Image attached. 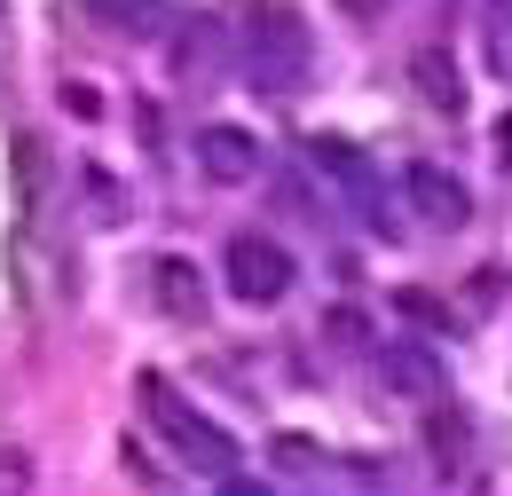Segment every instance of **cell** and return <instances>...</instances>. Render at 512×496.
<instances>
[{
	"instance_id": "6da1fadb",
	"label": "cell",
	"mask_w": 512,
	"mask_h": 496,
	"mask_svg": "<svg viewBox=\"0 0 512 496\" xmlns=\"http://www.w3.org/2000/svg\"><path fill=\"white\" fill-rule=\"evenodd\" d=\"M134 386H142V410H150V426L174 441V449L190 457L197 473H213V481H229V473H237V441L221 434L205 410H190V402H182V394H174V386H166L158 371H142Z\"/></svg>"
},
{
	"instance_id": "7a4b0ae2",
	"label": "cell",
	"mask_w": 512,
	"mask_h": 496,
	"mask_svg": "<svg viewBox=\"0 0 512 496\" xmlns=\"http://www.w3.org/2000/svg\"><path fill=\"white\" fill-rule=\"evenodd\" d=\"M245 71H253V87H268V95H292L308 79V24L284 0H268V8L245 16Z\"/></svg>"
},
{
	"instance_id": "3957f363",
	"label": "cell",
	"mask_w": 512,
	"mask_h": 496,
	"mask_svg": "<svg viewBox=\"0 0 512 496\" xmlns=\"http://www.w3.org/2000/svg\"><path fill=\"white\" fill-rule=\"evenodd\" d=\"M292 276H300V268H292V252L276 245V237H253V229L229 237V292H237L245 308H276V300L292 292Z\"/></svg>"
},
{
	"instance_id": "277c9868",
	"label": "cell",
	"mask_w": 512,
	"mask_h": 496,
	"mask_svg": "<svg viewBox=\"0 0 512 496\" xmlns=\"http://www.w3.org/2000/svg\"><path fill=\"white\" fill-rule=\"evenodd\" d=\"M402 189H410V205H418L434 229H465V221H473L465 182H457V174H442V166H410V174H402Z\"/></svg>"
},
{
	"instance_id": "5b68a950",
	"label": "cell",
	"mask_w": 512,
	"mask_h": 496,
	"mask_svg": "<svg viewBox=\"0 0 512 496\" xmlns=\"http://www.w3.org/2000/svg\"><path fill=\"white\" fill-rule=\"evenodd\" d=\"M197 166H205V174H213V182H253L260 174V142L253 134H245V126H205V134H197Z\"/></svg>"
},
{
	"instance_id": "8992f818",
	"label": "cell",
	"mask_w": 512,
	"mask_h": 496,
	"mask_svg": "<svg viewBox=\"0 0 512 496\" xmlns=\"http://www.w3.org/2000/svg\"><path fill=\"white\" fill-rule=\"evenodd\" d=\"M150 292H158V308L182 315V323L205 315V276H197L190 260H174V252H166V260H150Z\"/></svg>"
},
{
	"instance_id": "52a82bcc",
	"label": "cell",
	"mask_w": 512,
	"mask_h": 496,
	"mask_svg": "<svg viewBox=\"0 0 512 496\" xmlns=\"http://www.w3.org/2000/svg\"><path fill=\"white\" fill-rule=\"evenodd\" d=\"M308 158H316V166H323V174H331L339 189H355V197H379V174H371V158H363L347 134H316V142H308Z\"/></svg>"
},
{
	"instance_id": "ba28073f",
	"label": "cell",
	"mask_w": 512,
	"mask_h": 496,
	"mask_svg": "<svg viewBox=\"0 0 512 496\" xmlns=\"http://www.w3.org/2000/svg\"><path fill=\"white\" fill-rule=\"evenodd\" d=\"M379 378L394 386V394H410V402H434V394H442V363H434L426 347H386Z\"/></svg>"
},
{
	"instance_id": "9c48e42d",
	"label": "cell",
	"mask_w": 512,
	"mask_h": 496,
	"mask_svg": "<svg viewBox=\"0 0 512 496\" xmlns=\"http://www.w3.org/2000/svg\"><path fill=\"white\" fill-rule=\"evenodd\" d=\"M410 79H418V95H426L434 111H449V119L465 111V79H457V63H449L442 48H418V56H410Z\"/></svg>"
},
{
	"instance_id": "30bf717a",
	"label": "cell",
	"mask_w": 512,
	"mask_h": 496,
	"mask_svg": "<svg viewBox=\"0 0 512 496\" xmlns=\"http://www.w3.org/2000/svg\"><path fill=\"white\" fill-rule=\"evenodd\" d=\"M95 16H103L119 40H158V32H166V0H95Z\"/></svg>"
},
{
	"instance_id": "8fae6325",
	"label": "cell",
	"mask_w": 512,
	"mask_h": 496,
	"mask_svg": "<svg viewBox=\"0 0 512 496\" xmlns=\"http://www.w3.org/2000/svg\"><path fill=\"white\" fill-rule=\"evenodd\" d=\"M40 197H48V150H40V134H16V205L40 213Z\"/></svg>"
},
{
	"instance_id": "7c38bea8",
	"label": "cell",
	"mask_w": 512,
	"mask_h": 496,
	"mask_svg": "<svg viewBox=\"0 0 512 496\" xmlns=\"http://www.w3.org/2000/svg\"><path fill=\"white\" fill-rule=\"evenodd\" d=\"M394 315H410V323H434V331H449V308L434 300V292H394Z\"/></svg>"
},
{
	"instance_id": "4fadbf2b",
	"label": "cell",
	"mask_w": 512,
	"mask_h": 496,
	"mask_svg": "<svg viewBox=\"0 0 512 496\" xmlns=\"http://www.w3.org/2000/svg\"><path fill=\"white\" fill-rule=\"evenodd\" d=\"M331 339H339V347H355V339H363V315L339 308V315H331Z\"/></svg>"
},
{
	"instance_id": "5bb4252c",
	"label": "cell",
	"mask_w": 512,
	"mask_h": 496,
	"mask_svg": "<svg viewBox=\"0 0 512 496\" xmlns=\"http://www.w3.org/2000/svg\"><path fill=\"white\" fill-rule=\"evenodd\" d=\"M331 8H339V16H363V24H371V16H386V0H331Z\"/></svg>"
},
{
	"instance_id": "9a60e30c",
	"label": "cell",
	"mask_w": 512,
	"mask_h": 496,
	"mask_svg": "<svg viewBox=\"0 0 512 496\" xmlns=\"http://www.w3.org/2000/svg\"><path fill=\"white\" fill-rule=\"evenodd\" d=\"M497 166H505V174H512V111H505V119H497Z\"/></svg>"
}]
</instances>
